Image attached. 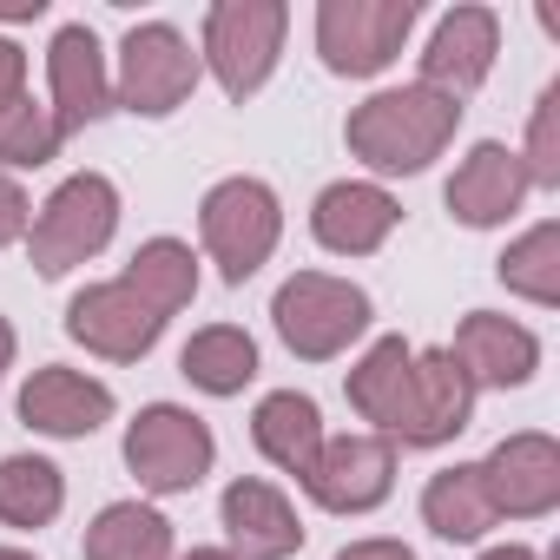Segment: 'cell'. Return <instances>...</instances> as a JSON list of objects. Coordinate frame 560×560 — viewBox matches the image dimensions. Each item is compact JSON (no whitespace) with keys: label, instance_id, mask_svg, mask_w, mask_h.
I'll return each instance as SVG.
<instances>
[{"label":"cell","instance_id":"obj_1","mask_svg":"<svg viewBox=\"0 0 560 560\" xmlns=\"http://www.w3.org/2000/svg\"><path fill=\"white\" fill-rule=\"evenodd\" d=\"M455 126H462V106L409 80V86H383L363 106H350L343 145H350V159H363L383 178H416L448 152Z\"/></svg>","mask_w":560,"mask_h":560},{"label":"cell","instance_id":"obj_2","mask_svg":"<svg viewBox=\"0 0 560 560\" xmlns=\"http://www.w3.org/2000/svg\"><path fill=\"white\" fill-rule=\"evenodd\" d=\"M370 291L350 284V277H330V270H298L277 284L270 298V324L284 337V350L298 363H330L343 357L363 330H370Z\"/></svg>","mask_w":560,"mask_h":560},{"label":"cell","instance_id":"obj_3","mask_svg":"<svg viewBox=\"0 0 560 560\" xmlns=\"http://www.w3.org/2000/svg\"><path fill=\"white\" fill-rule=\"evenodd\" d=\"M277 237H284V205L264 178H218L198 198V244L211 250L224 284H250V277L270 264Z\"/></svg>","mask_w":560,"mask_h":560},{"label":"cell","instance_id":"obj_4","mask_svg":"<svg viewBox=\"0 0 560 560\" xmlns=\"http://www.w3.org/2000/svg\"><path fill=\"white\" fill-rule=\"evenodd\" d=\"M291 34V8L284 0H218L205 8V34H198V67H211V80L224 86V100H250L284 54Z\"/></svg>","mask_w":560,"mask_h":560},{"label":"cell","instance_id":"obj_5","mask_svg":"<svg viewBox=\"0 0 560 560\" xmlns=\"http://www.w3.org/2000/svg\"><path fill=\"white\" fill-rule=\"evenodd\" d=\"M119 231V185L106 172H73L27 224V257L40 277H67L93 264Z\"/></svg>","mask_w":560,"mask_h":560},{"label":"cell","instance_id":"obj_6","mask_svg":"<svg viewBox=\"0 0 560 560\" xmlns=\"http://www.w3.org/2000/svg\"><path fill=\"white\" fill-rule=\"evenodd\" d=\"M205 67L191 54V40L172 21H139L119 40V73H113V106L139 113V119H172L191 93H198Z\"/></svg>","mask_w":560,"mask_h":560},{"label":"cell","instance_id":"obj_7","mask_svg":"<svg viewBox=\"0 0 560 560\" xmlns=\"http://www.w3.org/2000/svg\"><path fill=\"white\" fill-rule=\"evenodd\" d=\"M218 462V442L205 429V416L178 409V402H145L126 422V468L145 494H191Z\"/></svg>","mask_w":560,"mask_h":560},{"label":"cell","instance_id":"obj_8","mask_svg":"<svg viewBox=\"0 0 560 560\" xmlns=\"http://www.w3.org/2000/svg\"><path fill=\"white\" fill-rule=\"evenodd\" d=\"M416 14V0H317V54L337 80H376L396 67Z\"/></svg>","mask_w":560,"mask_h":560},{"label":"cell","instance_id":"obj_9","mask_svg":"<svg viewBox=\"0 0 560 560\" xmlns=\"http://www.w3.org/2000/svg\"><path fill=\"white\" fill-rule=\"evenodd\" d=\"M475 468H481V488L501 521H540L560 508V442L540 429L501 435L488 448V462H475Z\"/></svg>","mask_w":560,"mask_h":560},{"label":"cell","instance_id":"obj_10","mask_svg":"<svg viewBox=\"0 0 560 560\" xmlns=\"http://www.w3.org/2000/svg\"><path fill=\"white\" fill-rule=\"evenodd\" d=\"M396 488V442L383 435H324L317 468L304 475V494L324 514H370Z\"/></svg>","mask_w":560,"mask_h":560},{"label":"cell","instance_id":"obj_11","mask_svg":"<svg viewBox=\"0 0 560 560\" xmlns=\"http://www.w3.org/2000/svg\"><path fill=\"white\" fill-rule=\"evenodd\" d=\"M494 54H501V14L494 8H448L435 21L429 47H422V80L416 86H429V93L462 106L494 73Z\"/></svg>","mask_w":560,"mask_h":560},{"label":"cell","instance_id":"obj_12","mask_svg":"<svg viewBox=\"0 0 560 560\" xmlns=\"http://www.w3.org/2000/svg\"><path fill=\"white\" fill-rule=\"evenodd\" d=\"M47 93H54L47 113H54L60 139H67V132H86V126H100V119L113 113L106 47H100V34H93L86 21H73V27L54 34V47H47Z\"/></svg>","mask_w":560,"mask_h":560},{"label":"cell","instance_id":"obj_13","mask_svg":"<svg viewBox=\"0 0 560 560\" xmlns=\"http://www.w3.org/2000/svg\"><path fill=\"white\" fill-rule=\"evenodd\" d=\"M468 422H475V383L462 376V363L448 350H416L409 402H402V422H396L389 442H402V448H442Z\"/></svg>","mask_w":560,"mask_h":560},{"label":"cell","instance_id":"obj_14","mask_svg":"<svg viewBox=\"0 0 560 560\" xmlns=\"http://www.w3.org/2000/svg\"><path fill=\"white\" fill-rule=\"evenodd\" d=\"M67 337H73L80 350L106 357V363H139V357H152V343L165 337V317L145 311V304L119 284V277H113V284H86V291L67 304Z\"/></svg>","mask_w":560,"mask_h":560},{"label":"cell","instance_id":"obj_15","mask_svg":"<svg viewBox=\"0 0 560 560\" xmlns=\"http://www.w3.org/2000/svg\"><path fill=\"white\" fill-rule=\"evenodd\" d=\"M218 521L231 534V560H291L304 547V521L284 501V488H270L264 475H237L218 494Z\"/></svg>","mask_w":560,"mask_h":560},{"label":"cell","instance_id":"obj_16","mask_svg":"<svg viewBox=\"0 0 560 560\" xmlns=\"http://www.w3.org/2000/svg\"><path fill=\"white\" fill-rule=\"evenodd\" d=\"M527 191H534V185H527V172H521V152L501 145V139H481V145H468V159L455 165L442 205H448L455 224H468V231H494V224H508V218L521 211Z\"/></svg>","mask_w":560,"mask_h":560},{"label":"cell","instance_id":"obj_17","mask_svg":"<svg viewBox=\"0 0 560 560\" xmlns=\"http://www.w3.org/2000/svg\"><path fill=\"white\" fill-rule=\"evenodd\" d=\"M21 422L54 442H86L93 429L113 422V389L100 376H80L67 363H40L21 383Z\"/></svg>","mask_w":560,"mask_h":560},{"label":"cell","instance_id":"obj_18","mask_svg":"<svg viewBox=\"0 0 560 560\" xmlns=\"http://www.w3.org/2000/svg\"><path fill=\"white\" fill-rule=\"evenodd\" d=\"M396 224H402V205H396L383 185H370V178H337V185H324L317 205H311V237H317L324 250H337V257H370V250H383Z\"/></svg>","mask_w":560,"mask_h":560},{"label":"cell","instance_id":"obj_19","mask_svg":"<svg viewBox=\"0 0 560 560\" xmlns=\"http://www.w3.org/2000/svg\"><path fill=\"white\" fill-rule=\"evenodd\" d=\"M448 357L462 363V376L475 389H521L540 370V337L527 324L501 317V311H468L455 343H448Z\"/></svg>","mask_w":560,"mask_h":560},{"label":"cell","instance_id":"obj_20","mask_svg":"<svg viewBox=\"0 0 560 560\" xmlns=\"http://www.w3.org/2000/svg\"><path fill=\"white\" fill-rule=\"evenodd\" d=\"M250 442L270 468H284V475H311L317 455H324V409L317 396L304 389H270L257 409H250Z\"/></svg>","mask_w":560,"mask_h":560},{"label":"cell","instance_id":"obj_21","mask_svg":"<svg viewBox=\"0 0 560 560\" xmlns=\"http://www.w3.org/2000/svg\"><path fill=\"white\" fill-rule=\"evenodd\" d=\"M409 370H416V343H402V337H376V343L350 363V376H343L350 409H357L363 422H376V435H383V442H389V435H396V422H402Z\"/></svg>","mask_w":560,"mask_h":560},{"label":"cell","instance_id":"obj_22","mask_svg":"<svg viewBox=\"0 0 560 560\" xmlns=\"http://www.w3.org/2000/svg\"><path fill=\"white\" fill-rule=\"evenodd\" d=\"M119 284L145 304V311H159L165 324L198 298V257H191V244H178V237H145L139 250H132V264L119 270Z\"/></svg>","mask_w":560,"mask_h":560},{"label":"cell","instance_id":"obj_23","mask_svg":"<svg viewBox=\"0 0 560 560\" xmlns=\"http://www.w3.org/2000/svg\"><path fill=\"white\" fill-rule=\"evenodd\" d=\"M178 376L205 396H244L257 376V343L237 324H205L185 350H178Z\"/></svg>","mask_w":560,"mask_h":560},{"label":"cell","instance_id":"obj_24","mask_svg":"<svg viewBox=\"0 0 560 560\" xmlns=\"http://www.w3.org/2000/svg\"><path fill=\"white\" fill-rule=\"evenodd\" d=\"M422 521L429 534L442 540H481L488 527H501L488 488H481V468L475 462H455V468H435L429 488H422Z\"/></svg>","mask_w":560,"mask_h":560},{"label":"cell","instance_id":"obj_25","mask_svg":"<svg viewBox=\"0 0 560 560\" xmlns=\"http://www.w3.org/2000/svg\"><path fill=\"white\" fill-rule=\"evenodd\" d=\"M86 560H172V521L145 501H106L80 540Z\"/></svg>","mask_w":560,"mask_h":560},{"label":"cell","instance_id":"obj_26","mask_svg":"<svg viewBox=\"0 0 560 560\" xmlns=\"http://www.w3.org/2000/svg\"><path fill=\"white\" fill-rule=\"evenodd\" d=\"M67 508V475L47 462V455H8L0 462V521L34 534V527H54Z\"/></svg>","mask_w":560,"mask_h":560},{"label":"cell","instance_id":"obj_27","mask_svg":"<svg viewBox=\"0 0 560 560\" xmlns=\"http://www.w3.org/2000/svg\"><path fill=\"white\" fill-rule=\"evenodd\" d=\"M494 277H501L514 298L553 311V304H560V224L540 218L534 231H521V237L494 257Z\"/></svg>","mask_w":560,"mask_h":560},{"label":"cell","instance_id":"obj_28","mask_svg":"<svg viewBox=\"0 0 560 560\" xmlns=\"http://www.w3.org/2000/svg\"><path fill=\"white\" fill-rule=\"evenodd\" d=\"M47 159H60V126H54V113H47L34 93L8 100V106H0V165L34 172V165H47Z\"/></svg>","mask_w":560,"mask_h":560},{"label":"cell","instance_id":"obj_29","mask_svg":"<svg viewBox=\"0 0 560 560\" xmlns=\"http://www.w3.org/2000/svg\"><path fill=\"white\" fill-rule=\"evenodd\" d=\"M521 172H527V185H534V191H560V86H547V93L534 100Z\"/></svg>","mask_w":560,"mask_h":560},{"label":"cell","instance_id":"obj_30","mask_svg":"<svg viewBox=\"0 0 560 560\" xmlns=\"http://www.w3.org/2000/svg\"><path fill=\"white\" fill-rule=\"evenodd\" d=\"M27 224H34V205H27V191L14 185V172H0V250H8V244H21V237H27Z\"/></svg>","mask_w":560,"mask_h":560},{"label":"cell","instance_id":"obj_31","mask_svg":"<svg viewBox=\"0 0 560 560\" xmlns=\"http://www.w3.org/2000/svg\"><path fill=\"white\" fill-rule=\"evenodd\" d=\"M21 93H27V54H21V40L0 34V106L21 100Z\"/></svg>","mask_w":560,"mask_h":560},{"label":"cell","instance_id":"obj_32","mask_svg":"<svg viewBox=\"0 0 560 560\" xmlns=\"http://www.w3.org/2000/svg\"><path fill=\"white\" fill-rule=\"evenodd\" d=\"M337 560H416V547H402V540H389V534H370V540L337 547Z\"/></svg>","mask_w":560,"mask_h":560},{"label":"cell","instance_id":"obj_33","mask_svg":"<svg viewBox=\"0 0 560 560\" xmlns=\"http://www.w3.org/2000/svg\"><path fill=\"white\" fill-rule=\"evenodd\" d=\"M47 0H14V8H0V21H40Z\"/></svg>","mask_w":560,"mask_h":560},{"label":"cell","instance_id":"obj_34","mask_svg":"<svg viewBox=\"0 0 560 560\" xmlns=\"http://www.w3.org/2000/svg\"><path fill=\"white\" fill-rule=\"evenodd\" d=\"M481 560H540V553H534V547H521V540H508V547H488Z\"/></svg>","mask_w":560,"mask_h":560},{"label":"cell","instance_id":"obj_35","mask_svg":"<svg viewBox=\"0 0 560 560\" xmlns=\"http://www.w3.org/2000/svg\"><path fill=\"white\" fill-rule=\"evenodd\" d=\"M8 370H14V324L0 317V376H8Z\"/></svg>","mask_w":560,"mask_h":560},{"label":"cell","instance_id":"obj_36","mask_svg":"<svg viewBox=\"0 0 560 560\" xmlns=\"http://www.w3.org/2000/svg\"><path fill=\"white\" fill-rule=\"evenodd\" d=\"M178 560H231L224 547H191V553H178Z\"/></svg>","mask_w":560,"mask_h":560},{"label":"cell","instance_id":"obj_37","mask_svg":"<svg viewBox=\"0 0 560 560\" xmlns=\"http://www.w3.org/2000/svg\"><path fill=\"white\" fill-rule=\"evenodd\" d=\"M0 560H40V553H27V547H0Z\"/></svg>","mask_w":560,"mask_h":560}]
</instances>
